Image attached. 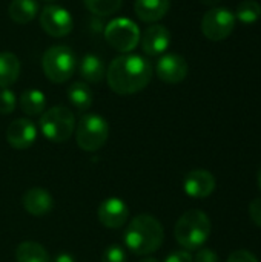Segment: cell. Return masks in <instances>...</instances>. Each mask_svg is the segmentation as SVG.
Wrapping results in <instances>:
<instances>
[{"label": "cell", "mask_w": 261, "mask_h": 262, "mask_svg": "<svg viewBox=\"0 0 261 262\" xmlns=\"http://www.w3.org/2000/svg\"><path fill=\"white\" fill-rule=\"evenodd\" d=\"M235 14L228 8H212L202 18V32L211 41L226 40L235 28Z\"/></svg>", "instance_id": "8"}, {"label": "cell", "mask_w": 261, "mask_h": 262, "mask_svg": "<svg viewBox=\"0 0 261 262\" xmlns=\"http://www.w3.org/2000/svg\"><path fill=\"white\" fill-rule=\"evenodd\" d=\"M17 106V97L9 88L0 89V114L2 115H9L14 112Z\"/></svg>", "instance_id": "25"}, {"label": "cell", "mask_w": 261, "mask_h": 262, "mask_svg": "<svg viewBox=\"0 0 261 262\" xmlns=\"http://www.w3.org/2000/svg\"><path fill=\"white\" fill-rule=\"evenodd\" d=\"M78 74L88 83H100L106 77V68L100 57L95 54H86L78 63Z\"/></svg>", "instance_id": "17"}, {"label": "cell", "mask_w": 261, "mask_h": 262, "mask_svg": "<svg viewBox=\"0 0 261 262\" xmlns=\"http://www.w3.org/2000/svg\"><path fill=\"white\" fill-rule=\"evenodd\" d=\"M42 69L49 81L55 84L65 83L74 75L77 69L75 52L69 46H51L42 57Z\"/></svg>", "instance_id": "4"}, {"label": "cell", "mask_w": 261, "mask_h": 262, "mask_svg": "<svg viewBox=\"0 0 261 262\" xmlns=\"http://www.w3.org/2000/svg\"><path fill=\"white\" fill-rule=\"evenodd\" d=\"M261 5L257 0H243L237 6L235 18L245 25H254L260 20Z\"/></svg>", "instance_id": "23"}, {"label": "cell", "mask_w": 261, "mask_h": 262, "mask_svg": "<svg viewBox=\"0 0 261 262\" xmlns=\"http://www.w3.org/2000/svg\"><path fill=\"white\" fill-rule=\"evenodd\" d=\"M102 262H126V252L122 246H109L102 253Z\"/></svg>", "instance_id": "26"}, {"label": "cell", "mask_w": 261, "mask_h": 262, "mask_svg": "<svg viewBox=\"0 0 261 262\" xmlns=\"http://www.w3.org/2000/svg\"><path fill=\"white\" fill-rule=\"evenodd\" d=\"M211 230L212 226L209 216L203 210L192 209L178 218L174 235L185 250H198L209 239Z\"/></svg>", "instance_id": "3"}, {"label": "cell", "mask_w": 261, "mask_h": 262, "mask_svg": "<svg viewBox=\"0 0 261 262\" xmlns=\"http://www.w3.org/2000/svg\"><path fill=\"white\" fill-rule=\"evenodd\" d=\"M38 14L37 0H11L8 6L9 18L17 25L31 23Z\"/></svg>", "instance_id": "18"}, {"label": "cell", "mask_w": 261, "mask_h": 262, "mask_svg": "<svg viewBox=\"0 0 261 262\" xmlns=\"http://www.w3.org/2000/svg\"><path fill=\"white\" fill-rule=\"evenodd\" d=\"M217 181L209 170L197 169L189 172L183 180V189L191 198H206L215 190Z\"/></svg>", "instance_id": "14"}, {"label": "cell", "mask_w": 261, "mask_h": 262, "mask_svg": "<svg viewBox=\"0 0 261 262\" xmlns=\"http://www.w3.org/2000/svg\"><path fill=\"white\" fill-rule=\"evenodd\" d=\"M97 215H98V221L106 229H120L128 221L129 209L122 198L111 196L100 203Z\"/></svg>", "instance_id": "11"}, {"label": "cell", "mask_w": 261, "mask_h": 262, "mask_svg": "<svg viewBox=\"0 0 261 262\" xmlns=\"http://www.w3.org/2000/svg\"><path fill=\"white\" fill-rule=\"evenodd\" d=\"M43 2H55V0H43Z\"/></svg>", "instance_id": "35"}, {"label": "cell", "mask_w": 261, "mask_h": 262, "mask_svg": "<svg viewBox=\"0 0 261 262\" xmlns=\"http://www.w3.org/2000/svg\"><path fill=\"white\" fill-rule=\"evenodd\" d=\"M188 61L185 60V57L178 54H166L160 57L155 66L157 77L168 84L182 83L188 77Z\"/></svg>", "instance_id": "10"}, {"label": "cell", "mask_w": 261, "mask_h": 262, "mask_svg": "<svg viewBox=\"0 0 261 262\" xmlns=\"http://www.w3.org/2000/svg\"><path fill=\"white\" fill-rule=\"evenodd\" d=\"M123 0H85L86 8L97 17H108L122 8Z\"/></svg>", "instance_id": "24"}, {"label": "cell", "mask_w": 261, "mask_h": 262, "mask_svg": "<svg viewBox=\"0 0 261 262\" xmlns=\"http://www.w3.org/2000/svg\"><path fill=\"white\" fill-rule=\"evenodd\" d=\"M20 75V60L12 52H0V89L9 88Z\"/></svg>", "instance_id": "19"}, {"label": "cell", "mask_w": 261, "mask_h": 262, "mask_svg": "<svg viewBox=\"0 0 261 262\" xmlns=\"http://www.w3.org/2000/svg\"><path fill=\"white\" fill-rule=\"evenodd\" d=\"M142 49L146 55L155 57L168 51L171 46V32L163 25H151L146 28L143 35L140 37Z\"/></svg>", "instance_id": "13"}, {"label": "cell", "mask_w": 261, "mask_h": 262, "mask_svg": "<svg viewBox=\"0 0 261 262\" xmlns=\"http://www.w3.org/2000/svg\"><path fill=\"white\" fill-rule=\"evenodd\" d=\"M171 8V0H135V15L146 23H155L162 20Z\"/></svg>", "instance_id": "16"}, {"label": "cell", "mask_w": 261, "mask_h": 262, "mask_svg": "<svg viewBox=\"0 0 261 262\" xmlns=\"http://www.w3.org/2000/svg\"><path fill=\"white\" fill-rule=\"evenodd\" d=\"M38 21L42 29L55 38L66 37L74 29V18L71 12L57 5H48L40 11Z\"/></svg>", "instance_id": "9"}, {"label": "cell", "mask_w": 261, "mask_h": 262, "mask_svg": "<svg viewBox=\"0 0 261 262\" xmlns=\"http://www.w3.org/2000/svg\"><path fill=\"white\" fill-rule=\"evenodd\" d=\"M228 262H258V259L249 250H235L229 255Z\"/></svg>", "instance_id": "27"}, {"label": "cell", "mask_w": 261, "mask_h": 262, "mask_svg": "<svg viewBox=\"0 0 261 262\" xmlns=\"http://www.w3.org/2000/svg\"><path fill=\"white\" fill-rule=\"evenodd\" d=\"M140 262H158L155 258H145V259H142Z\"/></svg>", "instance_id": "34"}, {"label": "cell", "mask_w": 261, "mask_h": 262, "mask_svg": "<svg viewBox=\"0 0 261 262\" xmlns=\"http://www.w3.org/2000/svg\"><path fill=\"white\" fill-rule=\"evenodd\" d=\"M20 107L29 117L42 115L46 109V97L38 89H28L23 91L20 95Z\"/></svg>", "instance_id": "20"}, {"label": "cell", "mask_w": 261, "mask_h": 262, "mask_svg": "<svg viewBox=\"0 0 261 262\" xmlns=\"http://www.w3.org/2000/svg\"><path fill=\"white\" fill-rule=\"evenodd\" d=\"M218 2H222V0H202V3H205V5H209V6H212V5H217Z\"/></svg>", "instance_id": "32"}, {"label": "cell", "mask_w": 261, "mask_h": 262, "mask_svg": "<svg viewBox=\"0 0 261 262\" xmlns=\"http://www.w3.org/2000/svg\"><path fill=\"white\" fill-rule=\"evenodd\" d=\"M249 216H251L252 223L261 229V198L254 200L249 204Z\"/></svg>", "instance_id": "29"}, {"label": "cell", "mask_w": 261, "mask_h": 262, "mask_svg": "<svg viewBox=\"0 0 261 262\" xmlns=\"http://www.w3.org/2000/svg\"><path fill=\"white\" fill-rule=\"evenodd\" d=\"M194 262H220V258L212 249L202 247V249H198V252L194 258Z\"/></svg>", "instance_id": "28"}, {"label": "cell", "mask_w": 261, "mask_h": 262, "mask_svg": "<svg viewBox=\"0 0 261 262\" xmlns=\"http://www.w3.org/2000/svg\"><path fill=\"white\" fill-rule=\"evenodd\" d=\"M6 140H8L9 146L17 150L28 149L37 140V127L28 118H17L8 126Z\"/></svg>", "instance_id": "12"}, {"label": "cell", "mask_w": 261, "mask_h": 262, "mask_svg": "<svg viewBox=\"0 0 261 262\" xmlns=\"http://www.w3.org/2000/svg\"><path fill=\"white\" fill-rule=\"evenodd\" d=\"M109 137V124L98 114H86L75 127V140L82 150L95 152L102 149Z\"/></svg>", "instance_id": "6"}, {"label": "cell", "mask_w": 261, "mask_h": 262, "mask_svg": "<svg viewBox=\"0 0 261 262\" xmlns=\"http://www.w3.org/2000/svg\"><path fill=\"white\" fill-rule=\"evenodd\" d=\"M105 78L112 92L118 95H132L149 84L152 78V64L142 55L123 54L109 63Z\"/></svg>", "instance_id": "1"}, {"label": "cell", "mask_w": 261, "mask_h": 262, "mask_svg": "<svg viewBox=\"0 0 261 262\" xmlns=\"http://www.w3.org/2000/svg\"><path fill=\"white\" fill-rule=\"evenodd\" d=\"M165 262H194V258L188 250H175L166 256Z\"/></svg>", "instance_id": "30"}, {"label": "cell", "mask_w": 261, "mask_h": 262, "mask_svg": "<svg viewBox=\"0 0 261 262\" xmlns=\"http://www.w3.org/2000/svg\"><path fill=\"white\" fill-rule=\"evenodd\" d=\"M165 232L157 218L152 215H137L125 230V246L134 255L146 256L157 252L163 244Z\"/></svg>", "instance_id": "2"}, {"label": "cell", "mask_w": 261, "mask_h": 262, "mask_svg": "<svg viewBox=\"0 0 261 262\" xmlns=\"http://www.w3.org/2000/svg\"><path fill=\"white\" fill-rule=\"evenodd\" d=\"M25 210L32 216H45L54 207L52 195L42 187H31L23 193L22 198Z\"/></svg>", "instance_id": "15"}, {"label": "cell", "mask_w": 261, "mask_h": 262, "mask_svg": "<svg viewBox=\"0 0 261 262\" xmlns=\"http://www.w3.org/2000/svg\"><path fill=\"white\" fill-rule=\"evenodd\" d=\"M54 262H75V259H74V256H72V255H69V253H66V252H63V253H58V255L55 256Z\"/></svg>", "instance_id": "31"}, {"label": "cell", "mask_w": 261, "mask_h": 262, "mask_svg": "<svg viewBox=\"0 0 261 262\" xmlns=\"http://www.w3.org/2000/svg\"><path fill=\"white\" fill-rule=\"evenodd\" d=\"M17 262H51L46 249L34 241H25L18 244L15 250Z\"/></svg>", "instance_id": "22"}, {"label": "cell", "mask_w": 261, "mask_h": 262, "mask_svg": "<svg viewBox=\"0 0 261 262\" xmlns=\"http://www.w3.org/2000/svg\"><path fill=\"white\" fill-rule=\"evenodd\" d=\"M43 137L52 143H63L71 138L75 129V117L65 106H54L40 115L38 121Z\"/></svg>", "instance_id": "5"}, {"label": "cell", "mask_w": 261, "mask_h": 262, "mask_svg": "<svg viewBox=\"0 0 261 262\" xmlns=\"http://www.w3.org/2000/svg\"><path fill=\"white\" fill-rule=\"evenodd\" d=\"M257 183H258V187L261 190V167L258 169V173H257Z\"/></svg>", "instance_id": "33"}, {"label": "cell", "mask_w": 261, "mask_h": 262, "mask_svg": "<svg viewBox=\"0 0 261 262\" xmlns=\"http://www.w3.org/2000/svg\"><path fill=\"white\" fill-rule=\"evenodd\" d=\"M140 28L131 18H112L105 28V40L112 49L122 54L132 52L140 43Z\"/></svg>", "instance_id": "7"}, {"label": "cell", "mask_w": 261, "mask_h": 262, "mask_svg": "<svg viewBox=\"0 0 261 262\" xmlns=\"http://www.w3.org/2000/svg\"><path fill=\"white\" fill-rule=\"evenodd\" d=\"M69 103L80 112L88 111L92 106V91L83 81H75L68 88Z\"/></svg>", "instance_id": "21"}]
</instances>
